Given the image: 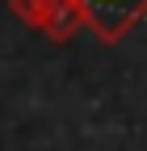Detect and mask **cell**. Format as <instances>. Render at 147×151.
<instances>
[{"label":"cell","instance_id":"6da1fadb","mask_svg":"<svg viewBox=\"0 0 147 151\" xmlns=\"http://www.w3.org/2000/svg\"><path fill=\"white\" fill-rule=\"evenodd\" d=\"M84 13H88V29L97 34V42L118 46L147 17V0H84Z\"/></svg>","mask_w":147,"mask_h":151},{"label":"cell","instance_id":"7a4b0ae2","mask_svg":"<svg viewBox=\"0 0 147 151\" xmlns=\"http://www.w3.org/2000/svg\"><path fill=\"white\" fill-rule=\"evenodd\" d=\"M38 29L42 38H50V42H71L76 34H84L88 29V13H84V0H50V4L42 9V17H38Z\"/></svg>","mask_w":147,"mask_h":151},{"label":"cell","instance_id":"3957f363","mask_svg":"<svg viewBox=\"0 0 147 151\" xmlns=\"http://www.w3.org/2000/svg\"><path fill=\"white\" fill-rule=\"evenodd\" d=\"M46 4L50 0H9V13L17 17V21H25V25H38V17H42Z\"/></svg>","mask_w":147,"mask_h":151}]
</instances>
